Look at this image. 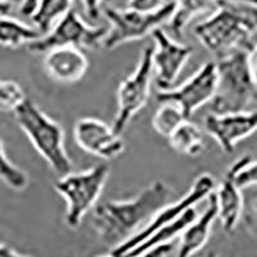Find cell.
<instances>
[{"label": "cell", "instance_id": "obj_14", "mask_svg": "<svg viewBox=\"0 0 257 257\" xmlns=\"http://www.w3.org/2000/svg\"><path fill=\"white\" fill-rule=\"evenodd\" d=\"M44 67L54 81L73 84L85 76L89 61L80 48L59 47L45 53Z\"/></svg>", "mask_w": 257, "mask_h": 257}, {"label": "cell", "instance_id": "obj_24", "mask_svg": "<svg viewBox=\"0 0 257 257\" xmlns=\"http://www.w3.org/2000/svg\"><path fill=\"white\" fill-rule=\"evenodd\" d=\"M25 100H26V94L18 82L13 80L0 81V112L15 113Z\"/></svg>", "mask_w": 257, "mask_h": 257}, {"label": "cell", "instance_id": "obj_23", "mask_svg": "<svg viewBox=\"0 0 257 257\" xmlns=\"http://www.w3.org/2000/svg\"><path fill=\"white\" fill-rule=\"evenodd\" d=\"M0 180L13 190H24L29 187V175L26 171L11 162L2 141H0Z\"/></svg>", "mask_w": 257, "mask_h": 257}, {"label": "cell", "instance_id": "obj_21", "mask_svg": "<svg viewBox=\"0 0 257 257\" xmlns=\"http://www.w3.org/2000/svg\"><path fill=\"white\" fill-rule=\"evenodd\" d=\"M73 3L75 0H40L35 12L30 17L36 29L44 35L70 9H72Z\"/></svg>", "mask_w": 257, "mask_h": 257}, {"label": "cell", "instance_id": "obj_22", "mask_svg": "<svg viewBox=\"0 0 257 257\" xmlns=\"http://www.w3.org/2000/svg\"><path fill=\"white\" fill-rule=\"evenodd\" d=\"M187 117L183 114L178 105L174 103H161L152 118V126L161 137L169 138L170 134L180 125Z\"/></svg>", "mask_w": 257, "mask_h": 257}, {"label": "cell", "instance_id": "obj_30", "mask_svg": "<svg viewBox=\"0 0 257 257\" xmlns=\"http://www.w3.org/2000/svg\"><path fill=\"white\" fill-rule=\"evenodd\" d=\"M248 63L251 67L252 75H253L254 80L257 81V44L252 45L248 49Z\"/></svg>", "mask_w": 257, "mask_h": 257}, {"label": "cell", "instance_id": "obj_11", "mask_svg": "<svg viewBox=\"0 0 257 257\" xmlns=\"http://www.w3.org/2000/svg\"><path fill=\"white\" fill-rule=\"evenodd\" d=\"M151 35L155 40L152 61L156 85L160 90H169L173 88L181 70L192 57L193 48L174 40L160 27Z\"/></svg>", "mask_w": 257, "mask_h": 257}, {"label": "cell", "instance_id": "obj_17", "mask_svg": "<svg viewBox=\"0 0 257 257\" xmlns=\"http://www.w3.org/2000/svg\"><path fill=\"white\" fill-rule=\"evenodd\" d=\"M196 216L197 208L196 206H192V207H189L181 213L178 219H175L174 221L169 222V224L164 225V226H161L156 231H153L147 239H144L143 242L135 245L134 248L130 249L126 253V256H142V254L148 253V251H151V249L157 247V245L171 243V240L179 237Z\"/></svg>", "mask_w": 257, "mask_h": 257}, {"label": "cell", "instance_id": "obj_6", "mask_svg": "<svg viewBox=\"0 0 257 257\" xmlns=\"http://www.w3.org/2000/svg\"><path fill=\"white\" fill-rule=\"evenodd\" d=\"M174 11L175 2L165 3L152 12H141L130 8H105L103 13L111 27L107 30L102 47L105 49H113L125 43L146 38L156 29L169 22Z\"/></svg>", "mask_w": 257, "mask_h": 257}, {"label": "cell", "instance_id": "obj_25", "mask_svg": "<svg viewBox=\"0 0 257 257\" xmlns=\"http://www.w3.org/2000/svg\"><path fill=\"white\" fill-rule=\"evenodd\" d=\"M235 183L240 189L257 185V161H252L249 156L235 161Z\"/></svg>", "mask_w": 257, "mask_h": 257}, {"label": "cell", "instance_id": "obj_19", "mask_svg": "<svg viewBox=\"0 0 257 257\" xmlns=\"http://www.w3.org/2000/svg\"><path fill=\"white\" fill-rule=\"evenodd\" d=\"M43 35L36 27L9 17V15L0 16V45L8 48H18L30 44Z\"/></svg>", "mask_w": 257, "mask_h": 257}, {"label": "cell", "instance_id": "obj_3", "mask_svg": "<svg viewBox=\"0 0 257 257\" xmlns=\"http://www.w3.org/2000/svg\"><path fill=\"white\" fill-rule=\"evenodd\" d=\"M217 85L211 100L215 113L239 112L257 103V81L248 63V49H237L220 57Z\"/></svg>", "mask_w": 257, "mask_h": 257}, {"label": "cell", "instance_id": "obj_20", "mask_svg": "<svg viewBox=\"0 0 257 257\" xmlns=\"http://www.w3.org/2000/svg\"><path fill=\"white\" fill-rule=\"evenodd\" d=\"M216 7V0H175V11L169 21V27L176 38L183 36V30L196 16Z\"/></svg>", "mask_w": 257, "mask_h": 257}, {"label": "cell", "instance_id": "obj_33", "mask_svg": "<svg viewBox=\"0 0 257 257\" xmlns=\"http://www.w3.org/2000/svg\"><path fill=\"white\" fill-rule=\"evenodd\" d=\"M231 2H238V3L249 4V6H253L257 8V0H231Z\"/></svg>", "mask_w": 257, "mask_h": 257}, {"label": "cell", "instance_id": "obj_7", "mask_svg": "<svg viewBox=\"0 0 257 257\" xmlns=\"http://www.w3.org/2000/svg\"><path fill=\"white\" fill-rule=\"evenodd\" d=\"M153 47H146L134 72L121 81L117 90V112L112 126L122 134L133 117L147 104L153 77Z\"/></svg>", "mask_w": 257, "mask_h": 257}, {"label": "cell", "instance_id": "obj_8", "mask_svg": "<svg viewBox=\"0 0 257 257\" xmlns=\"http://www.w3.org/2000/svg\"><path fill=\"white\" fill-rule=\"evenodd\" d=\"M107 27L90 26L77 12L70 9L47 34L27 44L31 52L47 53L53 48L76 47L96 49L102 47Z\"/></svg>", "mask_w": 257, "mask_h": 257}, {"label": "cell", "instance_id": "obj_13", "mask_svg": "<svg viewBox=\"0 0 257 257\" xmlns=\"http://www.w3.org/2000/svg\"><path fill=\"white\" fill-rule=\"evenodd\" d=\"M205 128L225 153H233L237 143L257 132V109L211 113L205 118Z\"/></svg>", "mask_w": 257, "mask_h": 257}, {"label": "cell", "instance_id": "obj_34", "mask_svg": "<svg viewBox=\"0 0 257 257\" xmlns=\"http://www.w3.org/2000/svg\"><path fill=\"white\" fill-rule=\"evenodd\" d=\"M3 2L11 4V6H12V4H21V3H22V0H3Z\"/></svg>", "mask_w": 257, "mask_h": 257}, {"label": "cell", "instance_id": "obj_16", "mask_svg": "<svg viewBox=\"0 0 257 257\" xmlns=\"http://www.w3.org/2000/svg\"><path fill=\"white\" fill-rule=\"evenodd\" d=\"M208 198V205L205 211L193 219V221L180 234V244H179L178 254L181 257H187L194 254L206 245L210 239L211 229L213 221L217 219V205L213 192Z\"/></svg>", "mask_w": 257, "mask_h": 257}, {"label": "cell", "instance_id": "obj_2", "mask_svg": "<svg viewBox=\"0 0 257 257\" xmlns=\"http://www.w3.org/2000/svg\"><path fill=\"white\" fill-rule=\"evenodd\" d=\"M256 32V7L231 0H216L212 15L194 26L198 40L217 57L237 49H249Z\"/></svg>", "mask_w": 257, "mask_h": 257}, {"label": "cell", "instance_id": "obj_12", "mask_svg": "<svg viewBox=\"0 0 257 257\" xmlns=\"http://www.w3.org/2000/svg\"><path fill=\"white\" fill-rule=\"evenodd\" d=\"M77 146L89 155L111 161L122 155L125 144L113 126L94 117H82L73 127Z\"/></svg>", "mask_w": 257, "mask_h": 257}, {"label": "cell", "instance_id": "obj_10", "mask_svg": "<svg viewBox=\"0 0 257 257\" xmlns=\"http://www.w3.org/2000/svg\"><path fill=\"white\" fill-rule=\"evenodd\" d=\"M216 85V63L207 62L180 86L161 90L156 98L160 103H174L187 118H190L197 109L212 100Z\"/></svg>", "mask_w": 257, "mask_h": 257}, {"label": "cell", "instance_id": "obj_26", "mask_svg": "<svg viewBox=\"0 0 257 257\" xmlns=\"http://www.w3.org/2000/svg\"><path fill=\"white\" fill-rule=\"evenodd\" d=\"M164 4V0H128L127 8L141 11V12H152Z\"/></svg>", "mask_w": 257, "mask_h": 257}, {"label": "cell", "instance_id": "obj_18", "mask_svg": "<svg viewBox=\"0 0 257 257\" xmlns=\"http://www.w3.org/2000/svg\"><path fill=\"white\" fill-rule=\"evenodd\" d=\"M170 147L180 155L197 157L205 151V138L201 127L189 118L184 120L167 138Z\"/></svg>", "mask_w": 257, "mask_h": 257}, {"label": "cell", "instance_id": "obj_1", "mask_svg": "<svg viewBox=\"0 0 257 257\" xmlns=\"http://www.w3.org/2000/svg\"><path fill=\"white\" fill-rule=\"evenodd\" d=\"M171 196L173 188L164 180H156L134 198L105 201L94 206V230L103 243L113 248L148 224L169 203Z\"/></svg>", "mask_w": 257, "mask_h": 257}, {"label": "cell", "instance_id": "obj_27", "mask_svg": "<svg viewBox=\"0 0 257 257\" xmlns=\"http://www.w3.org/2000/svg\"><path fill=\"white\" fill-rule=\"evenodd\" d=\"M82 4L85 7V11L88 13L89 17L91 20H95V18L99 17L100 12V6L103 3H107V2H111V0H81Z\"/></svg>", "mask_w": 257, "mask_h": 257}, {"label": "cell", "instance_id": "obj_5", "mask_svg": "<svg viewBox=\"0 0 257 257\" xmlns=\"http://www.w3.org/2000/svg\"><path fill=\"white\" fill-rule=\"evenodd\" d=\"M109 176L107 165H98L80 173L62 175L54 183V189L66 202L64 222L71 229L81 225L85 215L95 206Z\"/></svg>", "mask_w": 257, "mask_h": 257}, {"label": "cell", "instance_id": "obj_28", "mask_svg": "<svg viewBox=\"0 0 257 257\" xmlns=\"http://www.w3.org/2000/svg\"><path fill=\"white\" fill-rule=\"evenodd\" d=\"M247 222H248V226L257 233V196L254 197V199L252 201L251 208H249V212L247 215Z\"/></svg>", "mask_w": 257, "mask_h": 257}, {"label": "cell", "instance_id": "obj_15", "mask_svg": "<svg viewBox=\"0 0 257 257\" xmlns=\"http://www.w3.org/2000/svg\"><path fill=\"white\" fill-rule=\"evenodd\" d=\"M234 174L235 162L229 167L217 189L215 188L213 190L217 205V217L226 233H233L235 230L243 213L242 189L235 183Z\"/></svg>", "mask_w": 257, "mask_h": 257}, {"label": "cell", "instance_id": "obj_32", "mask_svg": "<svg viewBox=\"0 0 257 257\" xmlns=\"http://www.w3.org/2000/svg\"><path fill=\"white\" fill-rule=\"evenodd\" d=\"M11 4L6 3L3 0H0V16L9 15V11H11Z\"/></svg>", "mask_w": 257, "mask_h": 257}, {"label": "cell", "instance_id": "obj_29", "mask_svg": "<svg viewBox=\"0 0 257 257\" xmlns=\"http://www.w3.org/2000/svg\"><path fill=\"white\" fill-rule=\"evenodd\" d=\"M39 2L40 0H22V3H21V13L26 16V17H30L32 13L35 12Z\"/></svg>", "mask_w": 257, "mask_h": 257}, {"label": "cell", "instance_id": "obj_9", "mask_svg": "<svg viewBox=\"0 0 257 257\" xmlns=\"http://www.w3.org/2000/svg\"><path fill=\"white\" fill-rule=\"evenodd\" d=\"M215 188H216V183H215V179L210 174H201L199 176H197L192 188L188 190V193L183 198L176 201L175 203L164 206L152 217V220L148 224L144 225L143 228L138 231L137 234H134L132 238H128L123 243L113 247L112 251L109 252V254L111 256H126V253L130 249H133L135 245H138L141 242H143L144 239H147L153 231H156L161 226H164V225L169 224V222L174 221L185 210H188L192 206H196L198 202L207 198L211 193L215 190Z\"/></svg>", "mask_w": 257, "mask_h": 257}, {"label": "cell", "instance_id": "obj_4", "mask_svg": "<svg viewBox=\"0 0 257 257\" xmlns=\"http://www.w3.org/2000/svg\"><path fill=\"white\" fill-rule=\"evenodd\" d=\"M15 114L22 132L50 169L59 176L71 173L72 162L64 147L62 126L27 98Z\"/></svg>", "mask_w": 257, "mask_h": 257}, {"label": "cell", "instance_id": "obj_35", "mask_svg": "<svg viewBox=\"0 0 257 257\" xmlns=\"http://www.w3.org/2000/svg\"><path fill=\"white\" fill-rule=\"evenodd\" d=\"M165 3H170V2H175V0H164Z\"/></svg>", "mask_w": 257, "mask_h": 257}, {"label": "cell", "instance_id": "obj_31", "mask_svg": "<svg viewBox=\"0 0 257 257\" xmlns=\"http://www.w3.org/2000/svg\"><path fill=\"white\" fill-rule=\"evenodd\" d=\"M15 256L21 257V256H24V253L16 251V249H13L12 247H9V245L0 243V257H15Z\"/></svg>", "mask_w": 257, "mask_h": 257}]
</instances>
